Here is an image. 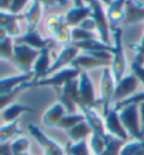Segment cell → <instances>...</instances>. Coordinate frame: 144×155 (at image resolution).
<instances>
[{
  "label": "cell",
  "mask_w": 144,
  "mask_h": 155,
  "mask_svg": "<svg viewBox=\"0 0 144 155\" xmlns=\"http://www.w3.org/2000/svg\"><path fill=\"white\" fill-rule=\"evenodd\" d=\"M141 48H144V30H143V34H141V40H140V44H139Z\"/></svg>",
  "instance_id": "47"
},
{
  "label": "cell",
  "mask_w": 144,
  "mask_h": 155,
  "mask_svg": "<svg viewBox=\"0 0 144 155\" xmlns=\"http://www.w3.org/2000/svg\"><path fill=\"white\" fill-rule=\"evenodd\" d=\"M119 117L126 128L127 134L133 140H144V133L141 131L139 104H129L119 110Z\"/></svg>",
  "instance_id": "3"
},
{
  "label": "cell",
  "mask_w": 144,
  "mask_h": 155,
  "mask_svg": "<svg viewBox=\"0 0 144 155\" xmlns=\"http://www.w3.org/2000/svg\"><path fill=\"white\" fill-rule=\"evenodd\" d=\"M79 81V107H91V109H95L96 106H99V99H96L95 94V87H93V83H92L89 75L82 71L81 75L78 78Z\"/></svg>",
  "instance_id": "8"
},
{
  "label": "cell",
  "mask_w": 144,
  "mask_h": 155,
  "mask_svg": "<svg viewBox=\"0 0 144 155\" xmlns=\"http://www.w3.org/2000/svg\"><path fill=\"white\" fill-rule=\"evenodd\" d=\"M24 18V14H12L8 12H0V27L7 31V35L12 38L20 37L18 21Z\"/></svg>",
  "instance_id": "16"
},
{
  "label": "cell",
  "mask_w": 144,
  "mask_h": 155,
  "mask_svg": "<svg viewBox=\"0 0 144 155\" xmlns=\"http://www.w3.org/2000/svg\"><path fill=\"white\" fill-rule=\"evenodd\" d=\"M81 72H82V71L76 69L74 66L64 68V69L58 71V72L44 78L41 81L30 82V89H31V87H54L55 90H61L68 82L74 81V79H78Z\"/></svg>",
  "instance_id": "2"
},
{
  "label": "cell",
  "mask_w": 144,
  "mask_h": 155,
  "mask_svg": "<svg viewBox=\"0 0 144 155\" xmlns=\"http://www.w3.org/2000/svg\"><path fill=\"white\" fill-rule=\"evenodd\" d=\"M103 118H105V127H106L107 134L115 137V138L122 140L124 143H127L130 137H129L127 131H126V128L122 124V120L119 117V110L116 107H112L109 110V113Z\"/></svg>",
  "instance_id": "10"
},
{
  "label": "cell",
  "mask_w": 144,
  "mask_h": 155,
  "mask_svg": "<svg viewBox=\"0 0 144 155\" xmlns=\"http://www.w3.org/2000/svg\"><path fill=\"white\" fill-rule=\"evenodd\" d=\"M140 21H144V7H140V6L132 3L130 0H127L124 4V18L122 25L137 24Z\"/></svg>",
  "instance_id": "20"
},
{
  "label": "cell",
  "mask_w": 144,
  "mask_h": 155,
  "mask_svg": "<svg viewBox=\"0 0 144 155\" xmlns=\"http://www.w3.org/2000/svg\"><path fill=\"white\" fill-rule=\"evenodd\" d=\"M98 35L92 31H88V30H83L81 27H74L71 28V40L72 42H82V41L86 40H96Z\"/></svg>",
  "instance_id": "32"
},
{
  "label": "cell",
  "mask_w": 144,
  "mask_h": 155,
  "mask_svg": "<svg viewBox=\"0 0 144 155\" xmlns=\"http://www.w3.org/2000/svg\"><path fill=\"white\" fill-rule=\"evenodd\" d=\"M127 0H112V3L107 6L106 10V17L109 21L110 28H116L119 27V24L123 23L124 18V4Z\"/></svg>",
  "instance_id": "18"
},
{
  "label": "cell",
  "mask_w": 144,
  "mask_h": 155,
  "mask_svg": "<svg viewBox=\"0 0 144 155\" xmlns=\"http://www.w3.org/2000/svg\"><path fill=\"white\" fill-rule=\"evenodd\" d=\"M28 2L30 0H13L12 6L8 8V13H12V14H20L25 8V6H27Z\"/></svg>",
  "instance_id": "39"
},
{
  "label": "cell",
  "mask_w": 144,
  "mask_h": 155,
  "mask_svg": "<svg viewBox=\"0 0 144 155\" xmlns=\"http://www.w3.org/2000/svg\"><path fill=\"white\" fill-rule=\"evenodd\" d=\"M25 89H30V82L28 83H24V85L20 86V87H17L16 90H13L10 93L2 94V96H0V111H3L4 109H7L10 104H13L17 96H18L21 92H24Z\"/></svg>",
  "instance_id": "31"
},
{
  "label": "cell",
  "mask_w": 144,
  "mask_h": 155,
  "mask_svg": "<svg viewBox=\"0 0 144 155\" xmlns=\"http://www.w3.org/2000/svg\"><path fill=\"white\" fill-rule=\"evenodd\" d=\"M44 155H48V154H45V152H44Z\"/></svg>",
  "instance_id": "51"
},
{
  "label": "cell",
  "mask_w": 144,
  "mask_h": 155,
  "mask_svg": "<svg viewBox=\"0 0 144 155\" xmlns=\"http://www.w3.org/2000/svg\"><path fill=\"white\" fill-rule=\"evenodd\" d=\"M91 14H92V8L88 4L83 6V7H72L65 14V21L68 27L74 28V27H78L83 20H86Z\"/></svg>",
  "instance_id": "22"
},
{
  "label": "cell",
  "mask_w": 144,
  "mask_h": 155,
  "mask_svg": "<svg viewBox=\"0 0 144 155\" xmlns=\"http://www.w3.org/2000/svg\"><path fill=\"white\" fill-rule=\"evenodd\" d=\"M123 31L120 27L112 30V37H113V51H112V64H110V71L112 75L115 78V82L117 83L124 78V72H126V55L123 51V40H122Z\"/></svg>",
  "instance_id": "1"
},
{
  "label": "cell",
  "mask_w": 144,
  "mask_h": 155,
  "mask_svg": "<svg viewBox=\"0 0 144 155\" xmlns=\"http://www.w3.org/2000/svg\"><path fill=\"white\" fill-rule=\"evenodd\" d=\"M71 65L76 68L79 71H89V69H95V68H110V64L109 62H105L102 59H98L91 54H82V55H78V57L74 59V62Z\"/></svg>",
  "instance_id": "17"
},
{
  "label": "cell",
  "mask_w": 144,
  "mask_h": 155,
  "mask_svg": "<svg viewBox=\"0 0 144 155\" xmlns=\"http://www.w3.org/2000/svg\"><path fill=\"white\" fill-rule=\"evenodd\" d=\"M42 12V4L38 0H33L24 13V18L27 21V31H33L37 27Z\"/></svg>",
  "instance_id": "23"
},
{
  "label": "cell",
  "mask_w": 144,
  "mask_h": 155,
  "mask_svg": "<svg viewBox=\"0 0 144 155\" xmlns=\"http://www.w3.org/2000/svg\"><path fill=\"white\" fill-rule=\"evenodd\" d=\"M40 51L28 45L14 44L12 62L21 71V74H33V65L37 59Z\"/></svg>",
  "instance_id": "6"
},
{
  "label": "cell",
  "mask_w": 144,
  "mask_h": 155,
  "mask_svg": "<svg viewBox=\"0 0 144 155\" xmlns=\"http://www.w3.org/2000/svg\"><path fill=\"white\" fill-rule=\"evenodd\" d=\"M141 151H144V140H133L122 147L120 155H136Z\"/></svg>",
  "instance_id": "34"
},
{
  "label": "cell",
  "mask_w": 144,
  "mask_h": 155,
  "mask_svg": "<svg viewBox=\"0 0 144 155\" xmlns=\"http://www.w3.org/2000/svg\"><path fill=\"white\" fill-rule=\"evenodd\" d=\"M72 44L83 52H95V51H113V45H107L105 42H102L100 40H86L82 42H72Z\"/></svg>",
  "instance_id": "25"
},
{
  "label": "cell",
  "mask_w": 144,
  "mask_h": 155,
  "mask_svg": "<svg viewBox=\"0 0 144 155\" xmlns=\"http://www.w3.org/2000/svg\"><path fill=\"white\" fill-rule=\"evenodd\" d=\"M102 4H105V6H109V4L112 3V0H99Z\"/></svg>",
  "instance_id": "48"
},
{
  "label": "cell",
  "mask_w": 144,
  "mask_h": 155,
  "mask_svg": "<svg viewBox=\"0 0 144 155\" xmlns=\"http://www.w3.org/2000/svg\"><path fill=\"white\" fill-rule=\"evenodd\" d=\"M13 0H0V12H8Z\"/></svg>",
  "instance_id": "42"
},
{
  "label": "cell",
  "mask_w": 144,
  "mask_h": 155,
  "mask_svg": "<svg viewBox=\"0 0 144 155\" xmlns=\"http://www.w3.org/2000/svg\"><path fill=\"white\" fill-rule=\"evenodd\" d=\"M115 87L116 82L115 78L112 75L110 68H103L102 75H100V94H99V103L102 107V116H105L109 113V110L112 109V102H113V96H115Z\"/></svg>",
  "instance_id": "4"
},
{
  "label": "cell",
  "mask_w": 144,
  "mask_h": 155,
  "mask_svg": "<svg viewBox=\"0 0 144 155\" xmlns=\"http://www.w3.org/2000/svg\"><path fill=\"white\" fill-rule=\"evenodd\" d=\"M78 27H81V28H83V30H88V31H92V33H95L96 30H98V27H96V21L93 20V17L92 16H89L86 20H83Z\"/></svg>",
  "instance_id": "40"
},
{
  "label": "cell",
  "mask_w": 144,
  "mask_h": 155,
  "mask_svg": "<svg viewBox=\"0 0 144 155\" xmlns=\"http://www.w3.org/2000/svg\"><path fill=\"white\" fill-rule=\"evenodd\" d=\"M66 134L69 137L71 143H79V141H83V140L89 138V135L92 134V130L89 128L86 121L83 120V121H81L75 127H72L69 131H66Z\"/></svg>",
  "instance_id": "26"
},
{
  "label": "cell",
  "mask_w": 144,
  "mask_h": 155,
  "mask_svg": "<svg viewBox=\"0 0 144 155\" xmlns=\"http://www.w3.org/2000/svg\"><path fill=\"white\" fill-rule=\"evenodd\" d=\"M20 155H30V154H28V152H25V154H20Z\"/></svg>",
  "instance_id": "50"
},
{
  "label": "cell",
  "mask_w": 144,
  "mask_h": 155,
  "mask_svg": "<svg viewBox=\"0 0 144 155\" xmlns=\"http://www.w3.org/2000/svg\"><path fill=\"white\" fill-rule=\"evenodd\" d=\"M66 114L65 109L59 102L51 104V107H48V110L42 114V124L45 127H57L58 123L61 121V118Z\"/></svg>",
  "instance_id": "21"
},
{
  "label": "cell",
  "mask_w": 144,
  "mask_h": 155,
  "mask_svg": "<svg viewBox=\"0 0 144 155\" xmlns=\"http://www.w3.org/2000/svg\"><path fill=\"white\" fill-rule=\"evenodd\" d=\"M49 6H57V4H59V6H64V4H66V0H48Z\"/></svg>",
  "instance_id": "45"
},
{
  "label": "cell",
  "mask_w": 144,
  "mask_h": 155,
  "mask_svg": "<svg viewBox=\"0 0 144 155\" xmlns=\"http://www.w3.org/2000/svg\"><path fill=\"white\" fill-rule=\"evenodd\" d=\"M66 155H68V154H66Z\"/></svg>",
  "instance_id": "52"
},
{
  "label": "cell",
  "mask_w": 144,
  "mask_h": 155,
  "mask_svg": "<svg viewBox=\"0 0 144 155\" xmlns=\"http://www.w3.org/2000/svg\"><path fill=\"white\" fill-rule=\"evenodd\" d=\"M13 49H14V38L6 37L4 40H0V59L12 61Z\"/></svg>",
  "instance_id": "33"
},
{
  "label": "cell",
  "mask_w": 144,
  "mask_h": 155,
  "mask_svg": "<svg viewBox=\"0 0 144 155\" xmlns=\"http://www.w3.org/2000/svg\"><path fill=\"white\" fill-rule=\"evenodd\" d=\"M0 155H13L12 141L10 143H0Z\"/></svg>",
  "instance_id": "41"
},
{
  "label": "cell",
  "mask_w": 144,
  "mask_h": 155,
  "mask_svg": "<svg viewBox=\"0 0 144 155\" xmlns=\"http://www.w3.org/2000/svg\"><path fill=\"white\" fill-rule=\"evenodd\" d=\"M72 3H74V7H83L85 6L83 0H72Z\"/></svg>",
  "instance_id": "46"
},
{
  "label": "cell",
  "mask_w": 144,
  "mask_h": 155,
  "mask_svg": "<svg viewBox=\"0 0 144 155\" xmlns=\"http://www.w3.org/2000/svg\"><path fill=\"white\" fill-rule=\"evenodd\" d=\"M137 86H139V81L134 75H127L124 76L122 81L116 83L115 87V96H113V102L119 103L124 99L130 97L132 94H134Z\"/></svg>",
  "instance_id": "13"
},
{
  "label": "cell",
  "mask_w": 144,
  "mask_h": 155,
  "mask_svg": "<svg viewBox=\"0 0 144 155\" xmlns=\"http://www.w3.org/2000/svg\"><path fill=\"white\" fill-rule=\"evenodd\" d=\"M136 155H144V151H141V152H139V154H136Z\"/></svg>",
  "instance_id": "49"
},
{
  "label": "cell",
  "mask_w": 144,
  "mask_h": 155,
  "mask_svg": "<svg viewBox=\"0 0 144 155\" xmlns=\"http://www.w3.org/2000/svg\"><path fill=\"white\" fill-rule=\"evenodd\" d=\"M130 48H132V49H134V51H136V54H139V55H141V57L144 58V48H141L140 45L130 44Z\"/></svg>",
  "instance_id": "44"
},
{
  "label": "cell",
  "mask_w": 144,
  "mask_h": 155,
  "mask_svg": "<svg viewBox=\"0 0 144 155\" xmlns=\"http://www.w3.org/2000/svg\"><path fill=\"white\" fill-rule=\"evenodd\" d=\"M34 76L33 74H18L13 75V76H6L0 79V96L2 94H7L13 90H16L17 87L23 86L24 83L33 82Z\"/></svg>",
  "instance_id": "15"
},
{
  "label": "cell",
  "mask_w": 144,
  "mask_h": 155,
  "mask_svg": "<svg viewBox=\"0 0 144 155\" xmlns=\"http://www.w3.org/2000/svg\"><path fill=\"white\" fill-rule=\"evenodd\" d=\"M85 117L83 114L79 111V113H74V114H65L64 117L61 118V121L58 123V128L61 130H65V131H69L72 127H75L76 124H79L81 121H83Z\"/></svg>",
  "instance_id": "29"
},
{
  "label": "cell",
  "mask_w": 144,
  "mask_h": 155,
  "mask_svg": "<svg viewBox=\"0 0 144 155\" xmlns=\"http://www.w3.org/2000/svg\"><path fill=\"white\" fill-rule=\"evenodd\" d=\"M109 138H110V135L103 137V135H99V134L92 133V134L89 135V140H88V144H89V148H91L92 154L93 155L102 154V152L105 151V148H106Z\"/></svg>",
  "instance_id": "28"
},
{
  "label": "cell",
  "mask_w": 144,
  "mask_h": 155,
  "mask_svg": "<svg viewBox=\"0 0 144 155\" xmlns=\"http://www.w3.org/2000/svg\"><path fill=\"white\" fill-rule=\"evenodd\" d=\"M23 113H34V110L28 106L20 104V103H13L7 109H4L2 111V120L4 123H13L17 121V118L20 117Z\"/></svg>",
  "instance_id": "24"
},
{
  "label": "cell",
  "mask_w": 144,
  "mask_h": 155,
  "mask_svg": "<svg viewBox=\"0 0 144 155\" xmlns=\"http://www.w3.org/2000/svg\"><path fill=\"white\" fill-rule=\"evenodd\" d=\"M28 133L31 134V137L38 143V145L44 150L45 154H48V155H66L65 148H62L55 140L49 138L48 135H47L41 128H38L37 126L30 124L28 126Z\"/></svg>",
  "instance_id": "9"
},
{
  "label": "cell",
  "mask_w": 144,
  "mask_h": 155,
  "mask_svg": "<svg viewBox=\"0 0 144 155\" xmlns=\"http://www.w3.org/2000/svg\"><path fill=\"white\" fill-rule=\"evenodd\" d=\"M141 103H144V92L143 93H134V94H132L130 97L122 100V102L115 103V107L117 110H120L122 107L129 106V104H141Z\"/></svg>",
  "instance_id": "37"
},
{
  "label": "cell",
  "mask_w": 144,
  "mask_h": 155,
  "mask_svg": "<svg viewBox=\"0 0 144 155\" xmlns=\"http://www.w3.org/2000/svg\"><path fill=\"white\" fill-rule=\"evenodd\" d=\"M130 69H132V75H134V76L137 78L139 83L144 85V65H143V62L137 61V59H133V61L130 62Z\"/></svg>",
  "instance_id": "38"
},
{
  "label": "cell",
  "mask_w": 144,
  "mask_h": 155,
  "mask_svg": "<svg viewBox=\"0 0 144 155\" xmlns=\"http://www.w3.org/2000/svg\"><path fill=\"white\" fill-rule=\"evenodd\" d=\"M49 51H51V44L45 48L40 49V54H38L37 59L33 65V82L41 81L44 78H47L49 75V69H51V58H49Z\"/></svg>",
  "instance_id": "11"
},
{
  "label": "cell",
  "mask_w": 144,
  "mask_h": 155,
  "mask_svg": "<svg viewBox=\"0 0 144 155\" xmlns=\"http://www.w3.org/2000/svg\"><path fill=\"white\" fill-rule=\"evenodd\" d=\"M30 148V141L25 137L20 135L12 141V152L13 155H20V154H25Z\"/></svg>",
  "instance_id": "35"
},
{
  "label": "cell",
  "mask_w": 144,
  "mask_h": 155,
  "mask_svg": "<svg viewBox=\"0 0 144 155\" xmlns=\"http://www.w3.org/2000/svg\"><path fill=\"white\" fill-rule=\"evenodd\" d=\"M68 155H91V148L88 144V140L79 141V143H68L65 147Z\"/></svg>",
  "instance_id": "30"
},
{
  "label": "cell",
  "mask_w": 144,
  "mask_h": 155,
  "mask_svg": "<svg viewBox=\"0 0 144 155\" xmlns=\"http://www.w3.org/2000/svg\"><path fill=\"white\" fill-rule=\"evenodd\" d=\"M86 2H88V6H91V8H92L91 16L96 21V27H98L96 31H98L99 40L107 45H112L110 44V25H109V21H107L106 10L103 8V4L99 0H86Z\"/></svg>",
  "instance_id": "7"
},
{
  "label": "cell",
  "mask_w": 144,
  "mask_h": 155,
  "mask_svg": "<svg viewBox=\"0 0 144 155\" xmlns=\"http://www.w3.org/2000/svg\"><path fill=\"white\" fill-rule=\"evenodd\" d=\"M124 144H126L124 141H122V140H119V138H115V137L110 135L105 151L99 155H120V150H122V147H123Z\"/></svg>",
  "instance_id": "36"
},
{
  "label": "cell",
  "mask_w": 144,
  "mask_h": 155,
  "mask_svg": "<svg viewBox=\"0 0 144 155\" xmlns=\"http://www.w3.org/2000/svg\"><path fill=\"white\" fill-rule=\"evenodd\" d=\"M79 111L83 114L85 121H86V124L92 130V133L99 134V135H103V137L109 135L107 134V131H106V127H105V118H103V116L99 114L95 109L81 106L79 107Z\"/></svg>",
  "instance_id": "12"
},
{
  "label": "cell",
  "mask_w": 144,
  "mask_h": 155,
  "mask_svg": "<svg viewBox=\"0 0 144 155\" xmlns=\"http://www.w3.org/2000/svg\"><path fill=\"white\" fill-rule=\"evenodd\" d=\"M47 31L51 35L54 42L57 44L69 45L72 42L71 40V27H68L65 21V16H59V14H54L49 16L47 20Z\"/></svg>",
  "instance_id": "5"
},
{
  "label": "cell",
  "mask_w": 144,
  "mask_h": 155,
  "mask_svg": "<svg viewBox=\"0 0 144 155\" xmlns=\"http://www.w3.org/2000/svg\"><path fill=\"white\" fill-rule=\"evenodd\" d=\"M139 114H140V124H141V131L144 133V103L139 104Z\"/></svg>",
  "instance_id": "43"
},
{
  "label": "cell",
  "mask_w": 144,
  "mask_h": 155,
  "mask_svg": "<svg viewBox=\"0 0 144 155\" xmlns=\"http://www.w3.org/2000/svg\"><path fill=\"white\" fill-rule=\"evenodd\" d=\"M21 130L18 127V121L3 123L0 126V143H10L16 135H20Z\"/></svg>",
  "instance_id": "27"
},
{
  "label": "cell",
  "mask_w": 144,
  "mask_h": 155,
  "mask_svg": "<svg viewBox=\"0 0 144 155\" xmlns=\"http://www.w3.org/2000/svg\"><path fill=\"white\" fill-rule=\"evenodd\" d=\"M78 52H79V49L76 48L74 44L65 45V47L61 49V52L58 54L57 59L52 62L51 69H49V75L55 74V72H58V71H61V69H64V68H66L68 65H71V64L74 62L75 58L79 55Z\"/></svg>",
  "instance_id": "14"
},
{
  "label": "cell",
  "mask_w": 144,
  "mask_h": 155,
  "mask_svg": "<svg viewBox=\"0 0 144 155\" xmlns=\"http://www.w3.org/2000/svg\"><path fill=\"white\" fill-rule=\"evenodd\" d=\"M14 44L28 45V47H31V48L40 51V49L48 47V45L51 44V41L42 38L41 35L38 34L37 30H33V31H27V33L23 34V35H20V37L14 38Z\"/></svg>",
  "instance_id": "19"
}]
</instances>
